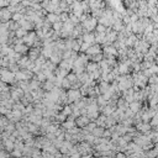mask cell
I'll return each instance as SVG.
<instances>
[{
	"label": "cell",
	"mask_w": 158,
	"mask_h": 158,
	"mask_svg": "<svg viewBox=\"0 0 158 158\" xmlns=\"http://www.w3.org/2000/svg\"><path fill=\"white\" fill-rule=\"evenodd\" d=\"M144 157L146 158H157V149L153 147L152 149H149L146 155H144Z\"/></svg>",
	"instance_id": "603a6c76"
},
{
	"label": "cell",
	"mask_w": 158,
	"mask_h": 158,
	"mask_svg": "<svg viewBox=\"0 0 158 158\" xmlns=\"http://www.w3.org/2000/svg\"><path fill=\"white\" fill-rule=\"evenodd\" d=\"M56 119H57V122H62V124H63L64 120L67 119V117H65V116L61 113V114H57V115H56Z\"/></svg>",
	"instance_id": "83f0119b"
},
{
	"label": "cell",
	"mask_w": 158,
	"mask_h": 158,
	"mask_svg": "<svg viewBox=\"0 0 158 158\" xmlns=\"http://www.w3.org/2000/svg\"><path fill=\"white\" fill-rule=\"evenodd\" d=\"M74 122L79 128H84L90 122V120L88 119V116H78L77 119H74Z\"/></svg>",
	"instance_id": "5b68a950"
},
{
	"label": "cell",
	"mask_w": 158,
	"mask_h": 158,
	"mask_svg": "<svg viewBox=\"0 0 158 158\" xmlns=\"http://www.w3.org/2000/svg\"><path fill=\"white\" fill-rule=\"evenodd\" d=\"M98 68H99V65H98L97 63H94V62H90V63L86 64V73H88V74L94 73Z\"/></svg>",
	"instance_id": "e0dca14e"
},
{
	"label": "cell",
	"mask_w": 158,
	"mask_h": 158,
	"mask_svg": "<svg viewBox=\"0 0 158 158\" xmlns=\"http://www.w3.org/2000/svg\"><path fill=\"white\" fill-rule=\"evenodd\" d=\"M12 49H14L15 53H18V55H21V56H22V55H26V53H27L28 47H27V46H25L24 43H20V45H16Z\"/></svg>",
	"instance_id": "52a82bcc"
},
{
	"label": "cell",
	"mask_w": 158,
	"mask_h": 158,
	"mask_svg": "<svg viewBox=\"0 0 158 158\" xmlns=\"http://www.w3.org/2000/svg\"><path fill=\"white\" fill-rule=\"evenodd\" d=\"M36 40H37V36H36L35 32H30V34H26V36L22 38V42H24L25 46L31 47V46H34Z\"/></svg>",
	"instance_id": "3957f363"
},
{
	"label": "cell",
	"mask_w": 158,
	"mask_h": 158,
	"mask_svg": "<svg viewBox=\"0 0 158 158\" xmlns=\"http://www.w3.org/2000/svg\"><path fill=\"white\" fill-rule=\"evenodd\" d=\"M61 88H65V89H70L72 88V85H70V83L67 80V79H62V85H61Z\"/></svg>",
	"instance_id": "d4e9b609"
},
{
	"label": "cell",
	"mask_w": 158,
	"mask_h": 158,
	"mask_svg": "<svg viewBox=\"0 0 158 158\" xmlns=\"http://www.w3.org/2000/svg\"><path fill=\"white\" fill-rule=\"evenodd\" d=\"M148 83H151V85H157V77L156 74H153V76H151L148 78Z\"/></svg>",
	"instance_id": "f1b7e54d"
},
{
	"label": "cell",
	"mask_w": 158,
	"mask_h": 158,
	"mask_svg": "<svg viewBox=\"0 0 158 158\" xmlns=\"http://www.w3.org/2000/svg\"><path fill=\"white\" fill-rule=\"evenodd\" d=\"M89 47H90V46H89L88 43H84V42H83V45L80 46V49H79V51H82V52H86Z\"/></svg>",
	"instance_id": "4dcf8cb0"
},
{
	"label": "cell",
	"mask_w": 158,
	"mask_h": 158,
	"mask_svg": "<svg viewBox=\"0 0 158 158\" xmlns=\"http://www.w3.org/2000/svg\"><path fill=\"white\" fill-rule=\"evenodd\" d=\"M98 89H99V93L105 94V93H107V91H109L110 84H109V83H105V82H100V83H99Z\"/></svg>",
	"instance_id": "4fadbf2b"
},
{
	"label": "cell",
	"mask_w": 158,
	"mask_h": 158,
	"mask_svg": "<svg viewBox=\"0 0 158 158\" xmlns=\"http://www.w3.org/2000/svg\"><path fill=\"white\" fill-rule=\"evenodd\" d=\"M36 78H37L36 80H38L40 83H41V82H45V80H46V77H45V74H43L42 72H40L38 74H37V76H36Z\"/></svg>",
	"instance_id": "f546056e"
},
{
	"label": "cell",
	"mask_w": 158,
	"mask_h": 158,
	"mask_svg": "<svg viewBox=\"0 0 158 158\" xmlns=\"http://www.w3.org/2000/svg\"><path fill=\"white\" fill-rule=\"evenodd\" d=\"M0 152H1V143H0Z\"/></svg>",
	"instance_id": "8d00e7d4"
},
{
	"label": "cell",
	"mask_w": 158,
	"mask_h": 158,
	"mask_svg": "<svg viewBox=\"0 0 158 158\" xmlns=\"http://www.w3.org/2000/svg\"><path fill=\"white\" fill-rule=\"evenodd\" d=\"M82 40H83V42H84V43H88L89 46H91V45L95 43V37H94L93 34H90V32H86V34L83 35Z\"/></svg>",
	"instance_id": "ba28073f"
},
{
	"label": "cell",
	"mask_w": 158,
	"mask_h": 158,
	"mask_svg": "<svg viewBox=\"0 0 158 158\" xmlns=\"http://www.w3.org/2000/svg\"><path fill=\"white\" fill-rule=\"evenodd\" d=\"M104 55H105L107 58L113 57V56H117V49H116L113 45L105 46V48H104Z\"/></svg>",
	"instance_id": "8992f818"
},
{
	"label": "cell",
	"mask_w": 158,
	"mask_h": 158,
	"mask_svg": "<svg viewBox=\"0 0 158 158\" xmlns=\"http://www.w3.org/2000/svg\"><path fill=\"white\" fill-rule=\"evenodd\" d=\"M11 155L14 156V157H16V158H20L22 156V152L21 151H16V149H14V151L11 152Z\"/></svg>",
	"instance_id": "1f68e13d"
},
{
	"label": "cell",
	"mask_w": 158,
	"mask_h": 158,
	"mask_svg": "<svg viewBox=\"0 0 158 158\" xmlns=\"http://www.w3.org/2000/svg\"><path fill=\"white\" fill-rule=\"evenodd\" d=\"M99 53H101V47H100V45H97V43H94V45H91L90 47L88 48V51L85 52V55L86 56H90V57H93V56H97L99 55Z\"/></svg>",
	"instance_id": "277c9868"
},
{
	"label": "cell",
	"mask_w": 158,
	"mask_h": 158,
	"mask_svg": "<svg viewBox=\"0 0 158 158\" xmlns=\"http://www.w3.org/2000/svg\"><path fill=\"white\" fill-rule=\"evenodd\" d=\"M4 130H5V132H6V134L11 135L12 132L15 131V124H11V122H9V124H7L5 127H4Z\"/></svg>",
	"instance_id": "44dd1931"
},
{
	"label": "cell",
	"mask_w": 158,
	"mask_h": 158,
	"mask_svg": "<svg viewBox=\"0 0 158 158\" xmlns=\"http://www.w3.org/2000/svg\"><path fill=\"white\" fill-rule=\"evenodd\" d=\"M46 21L49 22V24L59 22V15H56V14H48V15H47V18H46Z\"/></svg>",
	"instance_id": "2e32d148"
},
{
	"label": "cell",
	"mask_w": 158,
	"mask_h": 158,
	"mask_svg": "<svg viewBox=\"0 0 158 158\" xmlns=\"http://www.w3.org/2000/svg\"><path fill=\"white\" fill-rule=\"evenodd\" d=\"M151 128H152V127L149 126V124H143V122H141V124L137 125V128H136V130H138V131L142 132L143 135H146L147 132L151 131Z\"/></svg>",
	"instance_id": "8fae6325"
},
{
	"label": "cell",
	"mask_w": 158,
	"mask_h": 158,
	"mask_svg": "<svg viewBox=\"0 0 158 158\" xmlns=\"http://www.w3.org/2000/svg\"><path fill=\"white\" fill-rule=\"evenodd\" d=\"M104 131H105V128H104V127H99V126H97V127H95L94 130H93V132H91V135H93L94 137H97V138H101Z\"/></svg>",
	"instance_id": "9a60e30c"
},
{
	"label": "cell",
	"mask_w": 158,
	"mask_h": 158,
	"mask_svg": "<svg viewBox=\"0 0 158 158\" xmlns=\"http://www.w3.org/2000/svg\"><path fill=\"white\" fill-rule=\"evenodd\" d=\"M26 34L27 32L24 30V28H21V27H19L18 30L15 31V36H16V38H24L25 36H26Z\"/></svg>",
	"instance_id": "ffe728a7"
},
{
	"label": "cell",
	"mask_w": 158,
	"mask_h": 158,
	"mask_svg": "<svg viewBox=\"0 0 158 158\" xmlns=\"http://www.w3.org/2000/svg\"><path fill=\"white\" fill-rule=\"evenodd\" d=\"M62 26H63V24H62L61 21L59 22H56V24H53V28H55V32H61V30H62Z\"/></svg>",
	"instance_id": "484cf974"
},
{
	"label": "cell",
	"mask_w": 158,
	"mask_h": 158,
	"mask_svg": "<svg viewBox=\"0 0 158 158\" xmlns=\"http://www.w3.org/2000/svg\"><path fill=\"white\" fill-rule=\"evenodd\" d=\"M11 19V14L7 9H1L0 10V20L4 22H9V20Z\"/></svg>",
	"instance_id": "9c48e42d"
},
{
	"label": "cell",
	"mask_w": 158,
	"mask_h": 158,
	"mask_svg": "<svg viewBox=\"0 0 158 158\" xmlns=\"http://www.w3.org/2000/svg\"><path fill=\"white\" fill-rule=\"evenodd\" d=\"M95 28H97V32H98V34H105V32H106V27H104L103 25H99V24H98Z\"/></svg>",
	"instance_id": "4316f807"
},
{
	"label": "cell",
	"mask_w": 158,
	"mask_h": 158,
	"mask_svg": "<svg viewBox=\"0 0 158 158\" xmlns=\"http://www.w3.org/2000/svg\"><path fill=\"white\" fill-rule=\"evenodd\" d=\"M82 98L78 89H69L67 91V104H74Z\"/></svg>",
	"instance_id": "6da1fadb"
},
{
	"label": "cell",
	"mask_w": 158,
	"mask_h": 158,
	"mask_svg": "<svg viewBox=\"0 0 158 158\" xmlns=\"http://www.w3.org/2000/svg\"><path fill=\"white\" fill-rule=\"evenodd\" d=\"M100 158H113V157H100Z\"/></svg>",
	"instance_id": "d590c367"
},
{
	"label": "cell",
	"mask_w": 158,
	"mask_h": 158,
	"mask_svg": "<svg viewBox=\"0 0 158 158\" xmlns=\"http://www.w3.org/2000/svg\"><path fill=\"white\" fill-rule=\"evenodd\" d=\"M19 25H20V27L21 28H24L25 31H27V30H32L34 28V24L32 22H30V21H27V20H22L21 22H19Z\"/></svg>",
	"instance_id": "5bb4252c"
},
{
	"label": "cell",
	"mask_w": 158,
	"mask_h": 158,
	"mask_svg": "<svg viewBox=\"0 0 158 158\" xmlns=\"http://www.w3.org/2000/svg\"><path fill=\"white\" fill-rule=\"evenodd\" d=\"M3 6H9V1H0V9Z\"/></svg>",
	"instance_id": "836d02e7"
},
{
	"label": "cell",
	"mask_w": 158,
	"mask_h": 158,
	"mask_svg": "<svg viewBox=\"0 0 158 158\" xmlns=\"http://www.w3.org/2000/svg\"><path fill=\"white\" fill-rule=\"evenodd\" d=\"M97 25H98V19H95V18H91V16L89 15L88 18H86L84 21H83V27L85 28L88 32L90 31H93L95 27H97Z\"/></svg>",
	"instance_id": "7a4b0ae2"
},
{
	"label": "cell",
	"mask_w": 158,
	"mask_h": 158,
	"mask_svg": "<svg viewBox=\"0 0 158 158\" xmlns=\"http://www.w3.org/2000/svg\"><path fill=\"white\" fill-rule=\"evenodd\" d=\"M40 48H32L30 49V52H28V59L31 62H35L37 58L40 57Z\"/></svg>",
	"instance_id": "30bf717a"
},
{
	"label": "cell",
	"mask_w": 158,
	"mask_h": 158,
	"mask_svg": "<svg viewBox=\"0 0 158 158\" xmlns=\"http://www.w3.org/2000/svg\"><path fill=\"white\" fill-rule=\"evenodd\" d=\"M128 109H130V111L132 114H137L138 111L141 110V104L140 103H137V101H134V103H131V104H128Z\"/></svg>",
	"instance_id": "7c38bea8"
},
{
	"label": "cell",
	"mask_w": 158,
	"mask_h": 158,
	"mask_svg": "<svg viewBox=\"0 0 158 158\" xmlns=\"http://www.w3.org/2000/svg\"><path fill=\"white\" fill-rule=\"evenodd\" d=\"M53 88H55V84H53L52 82H48V80H46V83L43 84V89L47 91V93H49Z\"/></svg>",
	"instance_id": "cb8c5ba5"
},
{
	"label": "cell",
	"mask_w": 158,
	"mask_h": 158,
	"mask_svg": "<svg viewBox=\"0 0 158 158\" xmlns=\"http://www.w3.org/2000/svg\"><path fill=\"white\" fill-rule=\"evenodd\" d=\"M62 114H63L65 117H69V115H72V107H70V105H67V106H64L63 109H62L61 111Z\"/></svg>",
	"instance_id": "7402d4cb"
},
{
	"label": "cell",
	"mask_w": 158,
	"mask_h": 158,
	"mask_svg": "<svg viewBox=\"0 0 158 158\" xmlns=\"http://www.w3.org/2000/svg\"><path fill=\"white\" fill-rule=\"evenodd\" d=\"M115 158H127V157H126V155H125L124 152H117V153H116V156H115Z\"/></svg>",
	"instance_id": "d6a6232c"
},
{
	"label": "cell",
	"mask_w": 158,
	"mask_h": 158,
	"mask_svg": "<svg viewBox=\"0 0 158 158\" xmlns=\"http://www.w3.org/2000/svg\"><path fill=\"white\" fill-rule=\"evenodd\" d=\"M57 130H58V125L56 122H53V124L49 125L47 128H46V132H47V134H53V135H55V132Z\"/></svg>",
	"instance_id": "ac0fdd59"
},
{
	"label": "cell",
	"mask_w": 158,
	"mask_h": 158,
	"mask_svg": "<svg viewBox=\"0 0 158 158\" xmlns=\"http://www.w3.org/2000/svg\"><path fill=\"white\" fill-rule=\"evenodd\" d=\"M0 158H7V155H6V153L5 152H0Z\"/></svg>",
	"instance_id": "e575fe53"
},
{
	"label": "cell",
	"mask_w": 158,
	"mask_h": 158,
	"mask_svg": "<svg viewBox=\"0 0 158 158\" xmlns=\"http://www.w3.org/2000/svg\"><path fill=\"white\" fill-rule=\"evenodd\" d=\"M65 79L70 83V85H73V84H76V83L78 82V78H77V76L74 73H70V74H68L67 77H65Z\"/></svg>",
	"instance_id": "d6986e66"
}]
</instances>
